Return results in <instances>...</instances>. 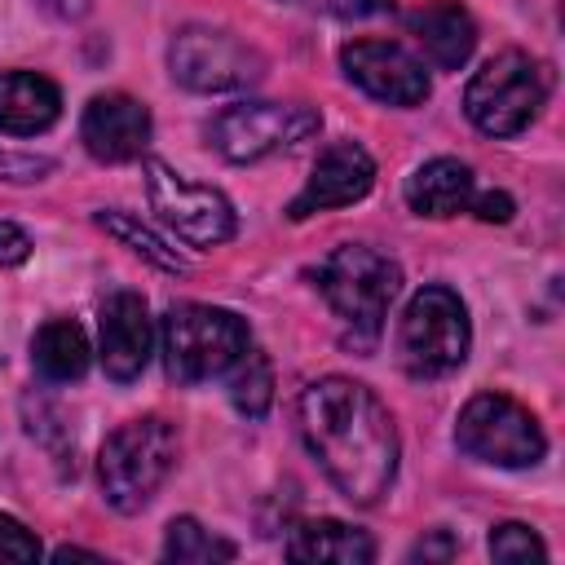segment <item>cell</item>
<instances>
[{
    "mask_svg": "<svg viewBox=\"0 0 565 565\" xmlns=\"http://www.w3.org/2000/svg\"><path fill=\"white\" fill-rule=\"evenodd\" d=\"M296 428L331 486L371 508L397 477V428L388 406L358 380L322 375L296 397Z\"/></svg>",
    "mask_w": 565,
    "mask_h": 565,
    "instance_id": "obj_1",
    "label": "cell"
},
{
    "mask_svg": "<svg viewBox=\"0 0 565 565\" xmlns=\"http://www.w3.org/2000/svg\"><path fill=\"white\" fill-rule=\"evenodd\" d=\"M177 463V433L168 419L159 415H141L119 424L97 459V477L106 490V503L115 512H141L154 490L163 486V477Z\"/></svg>",
    "mask_w": 565,
    "mask_h": 565,
    "instance_id": "obj_2",
    "label": "cell"
},
{
    "mask_svg": "<svg viewBox=\"0 0 565 565\" xmlns=\"http://www.w3.org/2000/svg\"><path fill=\"white\" fill-rule=\"evenodd\" d=\"M318 291L327 296L335 318L349 322L362 344H371L384 327L388 305L402 291V269L366 243H344L318 265Z\"/></svg>",
    "mask_w": 565,
    "mask_h": 565,
    "instance_id": "obj_3",
    "label": "cell"
},
{
    "mask_svg": "<svg viewBox=\"0 0 565 565\" xmlns=\"http://www.w3.org/2000/svg\"><path fill=\"white\" fill-rule=\"evenodd\" d=\"M247 344V322L216 305L181 300L163 318V366L177 384H203L225 375Z\"/></svg>",
    "mask_w": 565,
    "mask_h": 565,
    "instance_id": "obj_4",
    "label": "cell"
},
{
    "mask_svg": "<svg viewBox=\"0 0 565 565\" xmlns=\"http://www.w3.org/2000/svg\"><path fill=\"white\" fill-rule=\"evenodd\" d=\"M547 66L534 62L530 53H499L490 57L463 88V110L468 119L486 132V137H516L521 128H530V119L543 110L547 102Z\"/></svg>",
    "mask_w": 565,
    "mask_h": 565,
    "instance_id": "obj_5",
    "label": "cell"
},
{
    "mask_svg": "<svg viewBox=\"0 0 565 565\" xmlns=\"http://www.w3.org/2000/svg\"><path fill=\"white\" fill-rule=\"evenodd\" d=\"M468 340H472L468 309L450 287H419L411 296L397 327V353L411 375L419 380L450 375L468 358Z\"/></svg>",
    "mask_w": 565,
    "mask_h": 565,
    "instance_id": "obj_6",
    "label": "cell"
},
{
    "mask_svg": "<svg viewBox=\"0 0 565 565\" xmlns=\"http://www.w3.org/2000/svg\"><path fill=\"white\" fill-rule=\"evenodd\" d=\"M322 128L313 106L300 102H238L225 106L212 124H207V141L221 159L230 163H256L265 154L291 150L300 141H309Z\"/></svg>",
    "mask_w": 565,
    "mask_h": 565,
    "instance_id": "obj_7",
    "label": "cell"
},
{
    "mask_svg": "<svg viewBox=\"0 0 565 565\" xmlns=\"http://www.w3.org/2000/svg\"><path fill=\"white\" fill-rule=\"evenodd\" d=\"M455 441L468 459L494 468H534L547 450L539 419L508 393H477L455 424Z\"/></svg>",
    "mask_w": 565,
    "mask_h": 565,
    "instance_id": "obj_8",
    "label": "cell"
},
{
    "mask_svg": "<svg viewBox=\"0 0 565 565\" xmlns=\"http://www.w3.org/2000/svg\"><path fill=\"white\" fill-rule=\"evenodd\" d=\"M168 66L172 79L194 93H238L265 71L260 53L221 26H181L168 44Z\"/></svg>",
    "mask_w": 565,
    "mask_h": 565,
    "instance_id": "obj_9",
    "label": "cell"
},
{
    "mask_svg": "<svg viewBox=\"0 0 565 565\" xmlns=\"http://www.w3.org/2000/svg\"><path fill=\"white\" fill-rule=\"evenodd\" d=\"M141 172H146V194H150L154 212L163 216L168 230H177V238H185L199 252L234 238V207L221 190L185 181L163 159H146Z\"/></svg>",
    "mask_w": 565,
    "mask_h": 565,
    "instance_id": "obj_10",
    "label": "cell"
},
{
    "mask_svg": "<svg viewBox=\"0 0 565 565\" xmlns=\"http://www.w3.org/2000/svg\"><path fill=\"white\" fill-rule=\"evenodd\" d=\"M340 66L375 102L419 106L428 97V75H424V66L402 44H388V40H353V44L340 49Z\"/></svg>",
    "mask_w": 565,
    "mask_h": 565,
    "instance_id": "obj_11",
    "label": "cell"
},
{
    "mask_svg": "<svg viewBox=\"0 0 565 565\" xmlns=\"http://www.w3.org/2000/svg\"><path fill=\"white\" fill-rule=\"evenodd\" d=\"M371 185H375V159L358 141H335L318 154L305 190L287 203V216L305 221V216L327 212V207H349V203L366 199Z\"/></svg>",
    "mask_w": 565,
    "mask_h": 565,
    "instance_id": "obj_12",
    "label": "cell"
},
{
    "mask_svg": "<svg viewBox=\"0 0 565 565\" xmlns=\"http://www.w3.org/2000/svg\"><path fill=\"white\" fill-rule=\"evenodd\" d=\"M79 137L93 159L102 163H128L150 141V110L128 93H97L84 106Z\"/></svg>",
    "mask_w": 565,
    "mask_h": 565,
    "instance_id": "obj_13",
    "label": "cell"
},
{
    "mask_svg": "<svg viewBox=\"0 0 565 565\" xmlns=\"http://www.w3.org/2000/svg\"><path fill=\"white\" fill-rule=\"evenodd\" d=\"M150 344H154V327H150V309L137 291H115L102 305V366L110 380L128 384L146 371L150 362Z\"/></svg>",
    "mask_w": 565,
    "mask_h": 565,
    "instance_id": "obj_14",
    "label": "cell"
},
{
    "mask_svg": "<svg viewBox=\"0 0 565 565\" xmlns=\"http://www.w3.org/2000/svg\"><path fill=\"white\" fill-rule=\"evenodd\" d=\"M62 115V93L53 79L35 71H4L0 75V132L9 137H35L53 128Z\"/></svg>",
    "mask_w": 565,
    "mask_h": 565,
    "instance_id": "obj_15",
    "label": "cell"
},
{
    "mask_svg": "<svg viewBox=\"0 0 565 565\" xmlns=\"http://www.w3.org/2000/svg\"><path fill=\"white\" fill-rule=\"evenodd\" d=\"M406 26H411V35L419 40V49L441 71H459L472 57V49H477V26H472L468 9L455 4V0H433V4L415 9L406 18Z\"/></svg>",
    "mask_w": 565,
    "mask_h": 565,
    "instance_id": "obj_16",
    "label": "cell"
},
{
    "mask_svg": "<svg viewBox=\"0 0 565 565\" xmlns=\"http://www.w3.org/2000/svg\"><path fill=\"white\" fill-rule=\"evenodd\" d=\"M472 194V168L459 159H428L406 177V207L419 216H459L468 212Z\"/></svg>",
    "mask_w": 565,
    "mask_h": 565,
    "instance_id": "obj_17",
    "label": "cell"
},
{
    "mask_svg": "<svg viewBox=\"0 0 565 565\" xmlns=\"http://www.w3.org/2000/svg\"><path fill=\"white\" fill-rule=\"evenodd\" d=\"M282 552L291 561H331V565H371L375 561V543L362 530H353L344 521H331V516L291 525Z\"/></svg>",
    "mask_w": 565,
    "mask_h": 565,
    "instance_id": "obj_18",
    "label": "cell"
},
{
    "mask_svg": "<svg viewBox=\"0 0 565 565\" xmlns=\"http://www.w3.org/2000/svg\"><path fill=\"white\" fill-rule=\"evenodd\" d=\"M31 362L44 380L53 384H66V380H79L88 371V340L79 331V322L71 318H53L35 331L31 340Z\"/></svg>",
    "mask_w": 565,
    "mask_h": 565,
    "instance_id": "obj_19",
    "label": "cell"
},
{
    "mask_svg": "<svg viewBox=\"0 0 565 565\" xmlns=\"http://www.w3.org/2000/svg\"><path fill=\"white\" fill-rule=\"evenodd\" d=\"M225 375H230V402H234V411L247 415V419H260L269 411V402H274V366H269V358L247 344Z\"/></svg>",
    "mask_w": 565,
    "mask_h": 565,
    "instance_id": "obj_20",
    "label": "cell"
},
{
    "mask_svg": "<svg viewBox=\"0 0 565 565\" xmlns=\"http://www.w3.org/2000/svg\"><path fill=\"white\" fill-rule=\"evenodd\" d=\"M97 225L106 230V234H115L119 243H128L137 256H146L150 265H159V269H168V274H185V260L150 230V225H141L137 216H128V212H119V207H102L97 212Z\"/></svg>",
    "mask_w": 565,
    "mask_h": 565,
    "instance_id": "obj_21",
    "label": "cell"
},
{
    "mask_svg": "<svg viewBox=\"0 0 565 565\" xmlns=\"http://www.w3.org/2000/svg\"><path fill=\"white\" fill-rule=\"evenodd\" d=\"M163 556L177 561V565H212V561H234V543L207 534L194 516H177V521L168 525Z\"/></svg>",
    "mask_w": 565,
    "mask_h": 565,
    "instance_id": "obj_22",
    "label": "cell"
},
{
    "mask_svg": "<svg viewBox=\"0 0 565 565\" xmlns=\"http://www.w3.org/2000/svg\"><path fill=\"white\" fill-rule=\"evenodd\" d=\"M490 556H494V561H543L547 547H543V539H539L530 525L503 521V525L490 530Z\"/></svg>",
    "mask_w": 565,
    "mask_h": 565,
    "instance_id": "obj_23",
    "label": "cell"
},
{
    "mask_svg": "<svg viewBox=\"0 0 565 565\" xmlns=\"http://www.w3.org/2000/svg\"><path fill=\"white\" fill-rule=\"evenodd\" d=\"M40 552H44L40 539L18 516H4L0 512V561H35Z\"/></svg>",
    "mask_w": 565,
    "mask_h": 565,
    "instance_id": "obj_24",
    "label": "cell"
},
{
    "mask_svg": "<svg viewBox=\"0 0 565 565\" xmlns=\"http://www.w3.org/2000/svg\"><path fill=\"white\" fill-rule=\"evenodd\" d=\"M53 172V159L40 154H18V150H0V181L26 185V181H44Z\"/></svg>",
    "mask_w": 565,
    "mask_h": 565,
    "instance_id": "obj_25",
    "label": "cell"
},
{
    "mask_svg": "<svg viewBox=\"0 0 565 565\" xmlns=\"http://www.w3.org/2000/svg\"><path fill=\"white\" fill-rule=\"evenodd\" d=\"M31 256V238L26 230H18L13 221H0V269H13Z\"/></svg>",
    "mask_w": 565,
    "mask_h": 565,
    "instance_id": "obj_26",
    "label": "cell"
},
{
    "mask_svg": "<svg viewBox=\"0 0 565 565\" xmlns=\"http://www.w3.org/2000/svg\"><path fill=\"white\" fill-rule=\"evenodd\" d=\"M468 212H477L481 221H512V199L503 194V190H486V194H472V203H468Z\"/></svg>",
    "mask_w": 565,
    "mask_h": 565,
    "instance_id": "obj_27",
    "label": "cell"
},
{
    "mask_svg": "<svg viewBox=\"0 0 565 565\" xmlns=\"http://www.w3.org/2000/svg\"><path fill=\"white\" fill-rule=\"evenodd\" d=\"M309 4L322 13H335V18H371V13L388 9V0H309Z\"/></svg>",
    "mask_w": 565,
    "mask_h": 565,
    "instance_id": "obj_28",
    "label": "cell"
},
{
    "mask_svg": "<svg viewBox=\"0 0 565 565\" xmlns=\"http://www.w3.org/2000/svg\"><path fill=\"white\" fill-rule=\"evenodd\" d=\"M419 556H424V561H433V556L446 561V556H455V539H450L446 530H433V539H419V543H415L411 561H419Z\"/></svg>",
    "mask_w": 565,
    "mask_h": 565,
    "instance_id": "obj_29",
    "label": "cell"
},
{
    "mask_svg": "<svg viewBox=\"0 0 565 565\" xmlns=\"http://www.w3.org/2000/svg\"><path fill=\"white\" fill-rule=\"evenodd\" d=\"M35 4H40V9H49L53 18H66V22H71V18H84L93 0H35Z\"/></svg>",
    "mask_w": 565,
    "mask_h": 565,
    "instance_id": "obj_30",
    "label": "cell"
},
{
    "mask_svg": "<svg viewBox=\"0 0 565 565\" xmlns=\"http://www.w3.org/2000/svg\"><path fill=\"white\" fill-rule=\"evenodd\" d=\"M53 556H57V561H71V556H75V561H102L97 552H84V547H57Z\"/></svg>",
    "mask_w": 565,
    "mask_h": 565,
    "instance_id": "obj_31",
    "label": "cell"
}]
</instances>
